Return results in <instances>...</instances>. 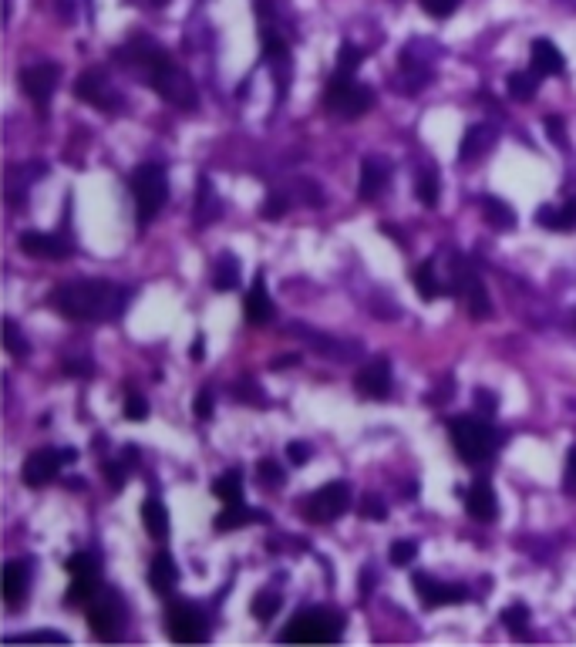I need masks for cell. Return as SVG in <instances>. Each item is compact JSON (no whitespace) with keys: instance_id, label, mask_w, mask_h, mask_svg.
<instances>
[{"instance_id":"6da1fadb","label":"cell","mask_w":576,"mask_h":647,"mask_svg":"<svg viewBox=\"0 0 576 647\" xmlns=\"http://www.w3.org/2000/svg\"><path fill=\"white\" fill-rule=\"evenodd\" d=\"M118 58L125 61V64H132V68H139L142 74H145V82L152 84L165 102H172V105L179 108H196V102H200L196 84H192V78L179 68L176 61L169 58L165 47H159L155 41H149V37H139V41H132Z\"/></svg>"},{"instance_id":"7a4b0ae2","label":"cell","mask_w":576,"mask_h":647,"mask_svg":"<svg viewBox=\"0 0 576 647\" xmlns=\"http://www.w3.org/2000/svg\"><path fill=\"white\" fill-rule=\"evenodd\" d=\"M129 294L112 280H71L51 294L58 314L71 320H105L125 310Z\"/></svg>"},{"instance_id":"3957f363","label":"cell","mask_w":576,"mask_h":647,"mask_svg":"<svg viewBox=\"0 0 576 647\" xmlns=\"http://www.w3.org/2000/svg\"><path fill=\"white\" fill-rule=\"evenodd\" d=\"M341 617L334 611L314 607V611H304L300 617H294V624L283 631L280 641H287V644H334V641H341Z\"/></svg>"},{"instance_id":"277c9868","label":"cell","mask_w":576,"mask_h":647,"mask_svg":"<svg viewBox=\"0 0 576 647\" xmlns=\"http://www.w3.org/2000/svg\"><path fill=\"white\" fill-rule=\"evenodd\" d=\"M129 189H132V200H135V206H139L142 223H149L155 212L169 202V176H165V169L159 162L139 165L129 179Z\"/></svg>"},{"instance_id":"5b68a950","label":"cell","mask_w":576,"mask_h":647,"mask_svg":"<svg viewBox=\"0 0 576 647\" xmlns=\"http://www.w3.org/2000/svg\"><path fill=\"white\" fill-rule=\"evenodd\" d=\"M448 432H452L455 452H459L462 462H469V466H479V462L493 459L495 446H499L493 428L485 422H479V418H469V415H465V418H452V422H448Z\"/></svg>"},{"instance_id":"8992f818","label":"cell","mask_w":576,"mask_h":647,"mask_svg":"<svg viewBox=\"0 0 576 647\" xmlns=\"http://www.w3.org/2000/svg\"><path fill=\"white\" fill-rule=\"evenodd\" d=\"M375 105V92L367 84L354 82V74H334L327 88V108L337 118H361Z\"/></svg>"},{"instance_id":"52a82bcc","label":"cell","mask_w":576,"mask_h":647,"mask_svg":"<svg viewBox=\"0 0 576 647\" xmlns=\"http://www.w3.org/2000/svg\"><path fill=\"white\" fill-rule=\"evenodd\" d=\"M88 624H92L98 641H118L122 624H125V607L115 590H98L94 601L88 603Z\"/></svg>"},{"instance_id":"ba28073f","label":"cell","mask_w":576,"mask_h":647,"mask_svg":"<svg viewBox=\"0 0 576 647\" xmlns=\"http://www.w3.org/2000/svg\"><path fill=\"white\" fill-rule=\"evenodd\" d=\"M347 506H351V485L327 483L324 489L304 499V516L310 523H334V519H341L347 513Z\"/></svg>"},{"instance_id":"9c48e42d","label":"cell","mask_w":576,"mask_h":647,"mask_svg":"<svg viewBox=\"0 0 576 647\" xmlns=\"http://www.w3.org/2000/svg\"><path fill=\"white\" fill-rule=\"evenodd\" d=\"M169 634L176 644H202L210 637V627L202 621L200 607H192L186 601H172L169 603Z\"/></svg>"},{"instance_id":"30bf717a","label":"cell","mask_w":576,"mask_h":647,"mask_svg":"<svg viewBox=\"0 0 576 647\" xmlns=\"http://www.w3.org/2000/svg\"><path fill=\"white\" fill-rule=\"evenodd\" d=\"M74 94H78L82 102H88V105L102 108V112H115V108H122V92L108 82V74L102 68L84 71L82 78L74 82Z\"/></svg>"},{"instance_id":"8fae6325","label":"cell","mask_w":576,"mask_h":647,"mask_svg":"<svg viewBox=\"0 0 576 647\" xmlns=\"http://www.w3.org/2000/svg\"><path fill=\"white\" fill-rule=\"evenodd\" d=\"M71 459H74V452H71V448H61V452L58 448H37L34 456L24 462V469H21L24 483L41 489V485L51 483V479L61 472V466L71 462Z\"/></svg>"},{"instance_id":"7c38bea8","label":"cell","mask_w":576,"mask_h":647,"mask_svg":"<svg viewBox=\"0 0 576 647\" xmlns=\"http://www.w3.org/2000/svg\"><path fill=\"white\" fill-rule=\"evenodd\" d=\"M415 593L422 607H452V603H465L469 601V590L459 587V583H442V580L428 577V573H415Z\"/></svg>"},{"instance_id":"4fadbf2b","label":"cell","mask_w":576,"mask_h":647,"mask_svg":"<svg viewBox=\"0 0 576 647\" xmlns=\"http://www.w3.org/2000/svg\"><path fill=\"white\" fill-rule=\"evenodd\" d=\"M58 78H61V68L54 61H37V64L21 71V88L27 98H34L37 105H47V98L58 88Z\"/></svg>"},{"instance_id":"5bb4252c","label":"cell","mask_w":576,"mask_h":647,"mask_svg":"<svg viewBox=\"0 0 576 647\" xmlns=\"http://www.w3.org/2000/svg\"><path fill=\"white\" fill-rule=\"evenodd\" d=\"M290 334L300 338V341H307L310 348H317V354H324V358H334V361H351V358L361 354L357 351V344L341 341V338H330V334H320V330L307 328V324H300V320L290 328Z\"/></svg>"},{"instance_id":"9a60e30c","label":"cell","mask_w":576,"mask_h":647,"mask_svg":"<svg viewBox=\"0 0 576 647\" xmlns=\"http://www.w3.org/2000/svg\"><path fill=\"white\" fill-rule=\"evenodd\" d=\"M21 250L27 257H37V260H64L71 253L68 243L54 233H24Z\"/></svg>"},{"instance_id":"2e32d148","label":"cell","mask_w":576,"mask_h":647,"mask_svg":"<svg viewBox=\"0 0 576 647\" xmlns=\"http://www.w3.org/2000/svg\"><path fill=\"white\" fill-rule=\"evenodd\" d=\"M357 391L367 395V398H388L391 395V368L388 361H371L367 368H361L357 375Z\"/></svg>"},{"instance_id":"e0dca14e","label":"cell","mask_w":576,"mask_h":647,"mask_svg":"<svg viewBox=\"0 0 576 647\" xmlns=\"http://www.w3.org/2000/svg\"><path fill=\"white\" fill-rule=\"evenodd\" d=\"M465 509L475 523H493L499 516V499H495V489L489 483H475L465 493Z\"/></svg>"},{"instance_id":"ac0fdd59","label":"cell","mask_w":576,"mask_h":647,"mask_svg":"<svg viewBox=\"0 0 576 647\" xmlns=\"http://www.w3.org/2000/svg\"><path fill=\"white\" fill-rule=\"evenodd\" d=\"M495 139H499V135H495L493 125H472V129L462 135L459 159L462 162H475V159H483L485 152H493Z\"/></svg>"},{"instance_id":"d6986e66","label":"cell","mask_w":576,"mask_h":647,"mask_svg":"<svg viewBox=\"0 0 576 647\" xmlns=\"http://www.w3.org/2000/svg\"><path fill=\"white\" fill-rule=\"evenodd\" d=\"M391 182V165L385 159H365L361 165V200H377Z\"/></svg>"},{"instance_id":"ffe728a7","label":"cell","mask_w":576,"mask_h":647,"mask_svg":"<svg viewBox=\"0 0 576 647\" xmlns=\"http://www.w3.org/2000/svg\"><path fill=\"white\" fill-rule=\"evenodd\" d=\"M273 314H277V307H273L270 294H267L263 273H257V277H253V287H249V294H247V320L249 324H267Z\"/></svg>"},{"instance_id":"44dd1931","label":"cell","mask_w":576,"mask_h":647,"mask_svg":"<svg viewBox=\"0 0 576 647\" xmlns=\"http://www.w3.org/2000/svg\"><path fill=\"white\" fill-rule=\"evenodd\" d=\"M530 54H532V71H536V74H560V71H563L560 47H556L553 41H546V37L532 41Z\"/></svg>"},{"instance_id":"7402d4cb","label":"cell","mask_w":576,"mask_h":647,"mask_svg":"<svg viewBox=\"0 0 576 647\" xmlns=\"http://www.w3.org/2000/svg\"><path fill=\"white\" fill-rule=\"evenodd\" d=\"M149 583H152L159 593H172L179 583V566L169 554H155L152 566H149Z\"/></svg>"},{"instance_id":"603a6c76","label":"cell","mask_w":576,"mask_h":647,"mask_svg":"<svg viewBox=\"0 0 576 647\" xmlns=\"http://www.w3.org/2000/svg\"><path fill=\"white\" fill-rule=\"evenodd\" d=\"M536 223L546 230H576V200L563 202V206H542L536 210Z\"/></svg>"},{"instance_id":"cb8c5ba5","label":"cell","mask_w":576,"mask_h":647,"mask_svg":"<svg viewBox=\"0 0 576 647\" xmlns=\"http://www.w3.org/2000/svg\"><path fill=\"white\" fill-rule=\"evenodd\" d=\"M263 513L259 509H249V506H239V503H233V506H226L220 516H216V530H239V526H249V523H263Z\"/></svg>"},{"instance_id":"d4e9b609","label":"cell","mask_w":576,"mask_h":647,"mask_svg":"<svg viewBox=\"0 0 576 647\" xmlns=\"http://www.w3.org/2000/svg\"><path fill=\"white\" fill-rule=\"evenodd\" d=\"M212 495H216V499H223L226 506L243 503V472L229 469V472H223L220 479H212Z\"/></svg>"},{"instance_id":"484cf974","label":"cell","mask_w":576,"mask_h":647,"mask_svg":"<svg viewBox=\"0 0 576 647\" xmlns=\"http://www.w3.org/2000/svg\"><path fill=\"white\" fill-rule=\"evenodd\" d=\"M24 593H27V573H24V564H7L4 566V603H7V607H17Z\"/></svg>"},{"instance_id":"4316f807","label":"cell","mask_w":576,"mask_h":647,"mask_svg":"<svg viewBox=\"0 0 576 647\" xmlns=\"http://www.w3.org/2000/svg\"><path fill=\"white\" fill-rule=\"evenodd\" d=\"M483 212H485V223L495 226V230H516V210H513L509 202L495 200V196H485Z\"/></svg>"},{"instance_id":"83f0119b","label":"cell","mask_w":576,"mask_h":647,"mask_svg":"<svg viewBox=\"0 0 576 647\" xmlns=\"http://www.w3.org/2000/svg\"><path fill=\"white\" fill-rule=\"evenodd\" d=\"M142 523H145V530L152 533L155 540H162L165 533H169V509H165V503L145 499L142 503Z\"/></svg>"},{"instance_id":"f1b7e54d","label":"cell","mask_w":576,"mask_h":647,"mask_svg":"<svg viewBox=\"0 0 576 647\" xmlns=\"http://www.w3.org/2000/svg\"><path fill=\"white\" fill-rule=\"evenodd\" d=\"M236 283H239V263H236V257L223 253L212 263V287L216 290H233Z\"/></svg>"},{"instance_id":"f546056e","label":"cell","mask_w":576,"mask_h":647,"mask_svg":"<svg viewBox=\"0 0 576 647\" xmlns=\"http://www.w3.org/2000/svg\"><path fill=\"white\" fill-rule=\"evenodd\" d=\"M540 78L542 74H536V71H516V74L506 78V88L516 102H530L532 94H536V88H540Z\"/></svg>"},{"instance_id":"4dcf8cb0","label":"cell","mask_w":576,"mask_h":647,"mask_svg":"<svg viewBox=\"0 0 576 647\" xmlns=\"http://www.w3.org/2000/svg\"><path fill=\"white\" fill-rule=\"evenodd\" d=\"M438 186H442V182H438L435 169H422L418 179H415V196H418V202H422V206H438V196H442Z\"/></svg>"},{"instance_id":"1f68e13d","label":"cell","mask_w":576,"mask_h":647,"mask_svg":"<svg viewBox=\"0 0 576 647\" xmlns=\"http://www.w3.org/2000/svg\"><path fill=\"white\" fill-rule=\"evenodd\" d=\"M212 220H220V202L212 200L210 179H200V206H196V226H206Z\"/></svg>"},{"instance_id":"d6a6232c","label":"cell","mask_w":576,"mask_h":647,"mask_svg":"<svg viewBox=\"0 0 576 647\" xmlns=\"http://www.w3.org/2000/svg\"><path fill=\"white\" fill-rule=\"evenodd\" d=\"M415 287H418V294H422L425 300H435V297L442 294V283H438V277H435L432 260H425L422 267L415 270Z\"/></svg>"},{"instance_id":"836d02e7","label":"cell","mask_w":576,"mask_h":647,"mask_svg":"<svg viewBox=\"0 0 576 647\" xmlns=\"http://www.w3.org/2000/svg\"><path fill=\"white\" fill-rule=\"evenodd\" d=\"M280 593H277V590H259L257 597H253V607H249V611H253V617H257V621H270L273 613L280 611Z\"/></svg>"},{"instance_id":"e575fe53","label":"cell","mask_w":576,"mask_h":647,"mask_svg":"<svg viewBox=\"0 0 576 647\" xmlns=\"http://www.w3.org/2000/svg\"><path fill=\"white\" fill-rule=\"evenodd\" d=\"M94 593H98V583L94 577H82V580H71V590H68V603L71 607H88L94 601Z\"/></svg>"},{"instance_id":"d590c367","label":"cell","mask_w":576,"mask_h":647,"mask_svg":"<svg viewBox=\"0 0 576 647\" xmlns=\"http://www.w3.org/2000/svg\"><path fill=\"white\" fill-rule=\"evenodd\" d=\"M361 61H365V51L351 41H344L341 44V54H337V74H354V71L361 68Z\"/></svg>"},{"instance_id":"8d00e7d4","label":"cell","mask_w":576,"mask_h":647,"mask_svg":"<svg viewBox=\"0 0 576 647\" xmlns=\"http://www.w3.org/2000/svg\"><path fill=\"white\" fill-rule=\"evenodd\" d=\"M503 624L513 631V634L526 637V624H530V611L522 607V603H516V607H506L503 611Z\"/></svg>"},{"instance_id":"74e56055","label":"cell","mask_w":576,"mask_h":647,"mask_svg":"<svg viewBox=\"0 0 576 647\" xmlns=\"http://www.w3.org/2000/svg\"><path fill=\"white\" fill-rule=\"evenodd\" d=\"M4 344H7V351H11L14 358H24V354L31 351V344L21 338V330H17V324H14V320H7V324H4Z\"/></svg>"},{"instance_id":"f35d334b","label":"cell","mask_w":576,"mask_h":647,"mask_svg":"<svg viewBox=\"0 0 576 647\" xmlns=\"http://www.w3.org/2000/svg\"><path fill=\"white\" fill-rule=\"evenodd\" d=\"M361 516L371 519V523H385L388 519V506H385V499H377L375 493H367L361 499Z\"/></svg>"},{"instance_id":"ab89813d","label":"cell","mask_w":576,"mask_h":647,"mask_svg":"<svg viewBox=\"0 0 576 647\" xmlns=\"http://www.w3.org/2000/svg\"><path fill=\"white\" fill-rule=\"evenodd\" d=\"M257 475H259V483L267 485V489H280L283 485V469L277 466L273 459H263L257 466Z\"/></svg>"},{"instance_id":"60d3db41","label":"cell","mask_w":576,"mask_h":647,"mask_svg":"<svg viewBox=\"0 0 576 647\" xmlns=\"http://www.w3.org/2000/svg\"><path fill=\"white\" fill-rule=\"evenodd\" d=\"M68 573L71 580H82V577H94L98 570H94V560L88 554H74L68 560Z\"/></svg>"},{"instance_id":"b9f144b4","label":"cell","mask_w":576,"mask_h":647,"mask_svg":"<svg viewBox=\"0 0 576 647\" xmlns=\"http://www.w3.org/2000/svg\"><path fill=\"white\" fill-rule=\"evenodd\" d=\"M388 556H391V564H395V566H408L415 556H418V546H415L412 540H398L395 546H391Z\"/></svg>"},{"instance_id":"7bdbcfd3","label":"cell","mask_w":576,"mask_h":647,"mask_svg":"<svg viewBox=\"0 0 576 647\" xmlns=\"http://www.w3.org/2000/svg\"><path fill=\"white\" fill-rule=\"evenodd\" d=\"M462 0H422V11L428 17H452V14L459 11Z\"/></svg>"},{"instance_id":"ee69618b","label":"cell","mask_w":576,"mask_h":647,"mask_svg":"<svg viewBox=\"0 0 576 647\" xmlns=\"http://www.w3.org/2000/svg\"><path fill=\"white\" fill-rule=\"evenodd\" d=\"M287 206H290L287 196H283V192H273L270 200L263 202V220H280L283 212H287Z\"/></svg>"},{"instance_id":"f6af8a7d","label":"cell","mask_w":576,"mask_h":647,"mask_svg":"<svg viewBox=\"0 0 576 647\" xmlns=\"http://www.w3.org/2000/svg\"><path fill=\"white\" fill-rule=\"evenodd\" d=\"M125 418H132V422L149 418V405H145L142 395H129V398H125Z\"/></svg>"},{"instance_id":"bcb514c9","label":"cell","mask_w":576,"mask_h":647,"mask_svg":"<svg viewBox=\"0 0 576 647\" xmlns=\"http://www.w3.org/2000/svg\"><path fill=\"white\" fill-rule=\"evenodd\" d=\"M129 469H132L129 462H105V479L115 485V489H122V483H125Z\"/></svg>"},{"instance_id":"7dc6e473","label":"cell","mask_w":576,"mask_h":647,"mask_svg":"<svg viewBox=\"0 0 576 647\" xmlns=\"http://www.w3.org/2000/svg\"><path fill=\"white\" fill-rule=\"evenodd\" d=\"M310 452H314V448L307 446V442H290V446H287V459L294 462V466H307V462H310Z\"/></svg>"},{"instance_id":"c3c4849f","label":"cell","mask_w":576,"mask_h":647,"mask_svg":"<svg viewBox=\"0 0 576 647\" xmlns=\"http://www.w3.org/2000/svg\"><path fill=\"white\" fill-rule=\"evenodd\" d=\"M233 395H236V398H249V401H257V405H263V395H259V388L253 385V381H249V377H243V381L236 385Z\"/></svg>"},{"instance_id":"681fc988","label":"cell","mask_w":576,"mask_h":647,"mask_svg":"<svg viewBox=\"0 0 576 647\" xmlns=\"http://www.w3.org/2000/svg\"><path fill=\"white\" fill-rule=\"evenodd\" d=\"M546 129H550V139H553V145H560V149H566V129H563V118L550 115V118H546Z\"/></svg>"},{"instance_id":"f907efd6","label":"cell","mask_w":576,"mask_h":647,"mask_svg":"<svg viewBox=\"0 0 576 647\" xmlns=\"http://www.w3.org/2000/svg\"><path fill=\"white\" fill-rule=\"evenodd\" d=\"M563 489L576 493V446L570 448V456H566V475H563Z\"/></svg>"},{"instance_id":"816d5d0a","label":"cell","mask_w":576,"mask_h":647,"mask_svg":"<svg viewBox=\"0 0 576 647\" xmlns=\"http://www.w3.org/2000/svg\"><path fill=\"white\" fill-rule=\"evenodd\" d=\"M196 415H200L202 422L212 415V391L210 388H202L200 395H196Z\"/></svg>"},{"instance_id":"f5cc1de1","label":"cell","mask_w":576,"mask_h":647,"mask_svg":"<svg viewBox=\"0 0 576 647\" xmlns=\"http://www.w3.org/2000/svg\"><path fill=\"white\" fill-rule=\"evenodd\" d=\"M475 405H479L485 415H493L495 412V395H493V391L479 388V391H475Z\"/></svg>"},{"instance_id":"db71d44e","label":"cell","mask_w":576,"mask_h":647,"mask_svg":"<svg viewBox=\"0 0 576 647\" xmlns=\"http://www.w3.org/2000/svg\"><path fill=\"white\" fill-rule=\"evenodd\" d=\"M21 641H68V637L58 631H34V634H24Z\"/></svg>"},{"instance_id":"11a10c76","label":"cell","mask_w":576,"mask_h":647,"mask_svg":"<svg viewBox=\"0 0 576 647\" xmlns=\"http://www.w3.org/2000/svg\"><path fill=\"white\" fill-rule=\"evenodd\" d=\"M54 11H58L61 21H71L74 17V0H54Z\"/></svg>"},{"instance_id":"9f6ffc18","label":"cell","mask_w":576,"mask_h":647,"mask_svg":"<svg viewBox=\"0 0 576 647\" xmlns=\"http://www.w3.org/2000/svg\"><path fill=\"white\" fill-rule=\"evenodd\" d=\"M192 358L202 361V338H196V344H192Z\"/></svg>"},{"instance_id":"6f0895ef","label":"cell","mask_w":576,"mask_h":647,"mask_svg":"<svg viewBox=\"0 0 576 647\" xmlns=\"http://www.w3.org/2000/svg\"><path fill=\"white\" fill-rule=\"evenodd\" d=\"M563 7H570V11H576V0H560Z\"/></svg>"}]
</instances>
